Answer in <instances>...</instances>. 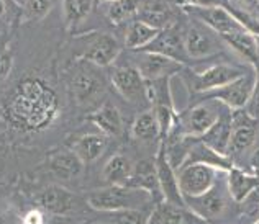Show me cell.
I'll return each instance as SVG.
<instances>
[{
  "mask_svg": "<svg viewBox=\"0 0 259 224\" xmlns=\"http://www.w3.org/2000/svg\"><path fill=\"white\" fill-rule=\"evenodd\" d=\"M136 20L145 22L156 30H166L171 25V7L166 2H140Z\"/></svg>",
  "mask_w": 259,
  "mask_h": 224,
  "instance_id": "cell-21",
  "label": "cell"
},
{
  "mask_svg": "<svg viewBox=\"0 0 259 224\" xmlns=\"http://www.w3.org/2000/svg\"><path fill=\"white\" fill-rule=\"evenodd\" d=\"M4 12H5V2H2V0H0V17L4 15Z\"/></svg>",
  "mask_w": 259,
  "mask_h": 224,
  "instance_id": "cell-36",
  "label": "cell"
},
{
  "mask_svg": "<svg viewBox=\"0 0 259 224\" xmlns=\"http://www.w3.org/2000/svg\"><path fill=\"white\" fill-rule=\"evenodd\" d=\"M112 82L118 93L128 101H141L146 97V80L136 67H120L113 72Z\"/></svg>",
  "mask_w": 259,
  "mask_h": 224,
  "instance_id": "cell-12",
  "label": "cell"
},
{
  "mask_svg": "<svg viewBox=\"0 0 259 224\" xmlns=\"http://www.w3.org/2000/svg\"><path fill=\"white\" fill-rule=\"evenodd\" d=\"M120 54L118 41L110 35H100L94 39L84 52V58L99 67L112 64Z\"/></svg>",
  "mask_w": 259,
  "mask_h": 224,
  "instance_id": "cell-18",
  "label": "cell"
},
{
  "mask_svg": "<svg viewBox=\"0 0 259 224\" xmlns=\"http://www.w3.org/2000/svg\"><path fill=\"white\" fill-rule=\"evenodd\" d=\"M128 187L143 190V192L149 193L151 196L158 195L161 201L164 200L161 193L159 187V179H158V171H156V162L154 160H140L138 164L133 167L132 179H130Z\"/></svg>",
  "mask_w": 259,
  "mask_h": 224,
  "instance_id": "cell-17",
  "label": "cell"
},
{
  "mask_svg": "<svg viewBox=\"0 0 259 224\" xmlns=\"http://www.w3.org/2000/svg\"><path fill=\"white\" fill-rule=\"evenodd\" d=\"M148 224H210L200 216H197L187 206H176L171 203L161 201L154 211L149 214Z\"/></svg>",
  "mask_w": 259,
  "mask_h": 224,
  "instance_id": "cell-15",
  "label": "cell"
},
{
  "mask_svg": "<svg viewBox=\"0 0 259 224\" xmlns=\"http://www.w3.org/2000/svg\"><path fill=\"white\" fill-rule=\"evenodd\" d=\"M149 214H145L143 209L121 211V213H117V216H115V224H148Z\"/></svg>",
  "mask_w": 259,
  "mask_h": 224,
  "instance_id": "cell-32",
  "label": "cell"
},
{
  "mask_svg": "<svg viewBox=\"0 0 259 224\" xmlns=\"http://www.w3.org/2000/svg\"><path fill=\"white\" fill-rule=\"evenodd\" d=\"M154 162H156V171H158L159 187H161V193H162L164 201L171 203V205H176V206H187L186 200H184V195L181 192L176 169L169 164V160L166 157L164 146H161Z\"/></svg>",
  "mask_w": 259,
  "mask_h": 224,
  "instance_id": "cell-9",
  "label": "cell"
},
{
  "mask_svg": "<svg viewBox=\"0 0 259 224\" xmlns=\"http://www.w3.org/2000/svg\"><path fill=\"white\" fill-rule=\"evenodd\" d=\"M259 185V177L256 174H248L241 171V169L233 167L228 172L227 177V188L230 196L235 201H243L246 200V196H249L254 192Z\"/></svg>",
  "mask_w": 259,
  "mask_h": 224,
  "instance_id": "cell-20",
  "label": "cell"
},
{
  "mask_svg": "<svg viewBox=\"0 0 259 224\" xmlns=\"http://www.w3.org/2000/svg\"><path fill=\"white\" fill-rule=\"evenodd\" d=\"M151 198L149 193L132 187H107L89 193L87 203L95 211L121 213L146 208Z\"/></svg>",
  "mask_w": 259,
  "mask_h": 224,
  "instance_id": "cell-2",
  "label": "cell"
},
{
  "mask_svg": "<svg viewBox=\"0 0 259 224\" xmlns=\"http://www.w3.org/2000/svg\"><path fill=\"white\" fill-rule=\"evenodd\" d=\"M257 84V74L256 71H248L241 79L235 80L228 85L222 87V89L210 92L212 100L220 101L223 106L230 108V110H243L249 98L253 97Z\"/></svg>",
  "mask_w": 259,
  "mask_h": 224,
  "instance_id": "cell-5",
  "label": "cell"
},
{
  "mask_svg": "<svg viewBox=\"0 0 259 224\" xmlns=\"http://www.w3.org/2000/svg\"><path fill=\"white\" fill-rule=\"evenodd\" d=\"M107 147V139L100 134H85L79 138L74 144L72 151L77 154V157L85 164V162L97 160L102 154H104Z\"/></svg>",
  "mask_w": 259,
  "mask_h": 224,
  "instance_id": "cell-26",
  "label": "cell"
},
{
  "mask_svg": "<svg viewBox=\"0 0 259 224\" xmlns=\"http://www.w3.org/2000/svg\"><path fill=\"white\" fill-rule=\"evenodd\" d=\"M74 93L80 101L91 100L95 97L100 89H102V80L92 72H79L76 77H74Z\"/></svg>",
  "mask_w": 259,
  "mask_h": 224,
  "instance_id": "cell-28",
  "label": "cell"
},
{
  "mask_svg": "<svg viewBox=\"0 0 259 224\" xmlns=\"http://www.w3.org/2000/svg\"><path fill=\"white\" fill-rule=\"evenodd\" d=\"M182 66L184 64L161 56V54L143 52L140 54L138 67H136V69L140 71V74L145 80H161V79H169L171 76H174L176 72H179L182 69Z\"/></svg>",
  "mask_w": 259,
  "mask_h": 224,
  "instance_id": "cell-13",
  "label": "cell"
},
{
  "mask_svg": "<svg viewBox=\"0 0 259 224\" xmlns=\"http://www.w3.org/2000/svg\"><path fill=\"white\" fill-rule=\"evenodd\" d=\"M186 10L192 12L197 18L202 20L207 25V28H210L217 35H220L223 39L231 35H236V33L246 31L236 22V18L231 15L227 7L194 4V5H187Z\"/></svg>",
  "mask_w": 259,
  "mask_h": 224,
  "instance_id": "cell-3",
  "label": "cell"
},
{
  "mask_svg": "<svg viewBox=\"0 0 259 224\" xmlns=\"http://www.w3.org/2000/svg\"><path fill=\"white\" fill-rule=\"evenodd\" d=\"M140 9V2L135 0H118V2H112L108 7V18L115 25H120L126 22L130 18H136Z\"/></svg>",
  "mask_w": 259,
  "mask_h": 224,
  "instance_id": "cell-30",
  "label": "cell"
},
{
  "mask_svg": "<svg viewBox=\"0 0 259 224\" xmlns=\"http://www.w3.org/2000/svg\"><path fill=\"white\" fill-rule=\"evenodd\" d=\"M132 133H133L135 138L140 139V141H151V139L158 138V136H161L156 113L154 111L140 113L138 117L135 118Z\"/></svg>",
  "mask_w": 259,
  "mask_h": 224,
  "instance_id": "cell-27",
  "label": "cell"
},
{
  "mask_svg": "<svg viewBox=\"0 0 259 224\" xmlns=\"http://www.w3.org/2000/svg\"><path fill=\"white\" fill-rule=\"evenodd\" d=\"M25 224H43V216L38 211H30L25 216Z\"/></svg>",
  "mask_w": 259,
  "mask_h": 224,
  "instance_id": "cell-35",
  "label": "cell"
},
{
  "mask_svg": "<svg viewBox=\"0 0 259 224\" xmlns=\"http://www.w3.org/2000/svg\"><path fill=\"white\" fill-rule=\"evenodd\" d=\"M159 30L153 28L145 22L140 20H133L132 25L128 26L126 36H125V44L132 49H145L148 44H151L159 35Z\"/></svg>",
  "mask_w": 259,
  "mask_h": 224,
  "instance_id": "cell-25",
  "label": "cell"
},
{
  "mask_svg": "<svg viewBox=\"0 0 259 224\" xmlns=\"http://www.w3.org/2000/svg\"><path fill=\"white\" fill-rule=\"evenodd\" d=\"M257 138L256 121L244 113L233 115V133H231V141L228 152H233L235 155H240L246 152L249 147L254 146Z\"/></svg>",
  "mask_w": 259,
  "mask_h": 224,
  "instance_id": "cell-14",
  "label": "cell"
},
{
  "mask_svg": "<svg viewBox=\"0 0 259 224\" xmlns=\"http://www.w3.org/2000/svg\"><path fill=\"white\" fill-rule=\"evenodd\" d=\"M231 133H233V115L230 113V108L225 106L218 121L202 136L200 141L220 155H227L231 141Z\"/></svg>",
  "mask_w": 259,
  "mask_h": 224,
  "instance_id": "cell-16",
  "label": "cell"
},
{
  "mask_svg": "<svg viewBox=\"0 0 259 224\" xmlns=\"http://www.w3.org/2000/svg\"><path fill=\"white\" fill-rule=\"evenodd\" d=\"M84 162L77 157V154L74 151H63L58 152L51 159V171L58 175L59 179L71 180L82 172Z\"/></svg>",
  "mask_w": 259,
  "mask_h": 224,
  "instance_id": "cell-24",
  "label": "cell"
},
{
  "mask_svg": "<svg viewBox=\"0 0 259 224\" xmlns=\"http://www.w3.org/2000/svg\"><path fill=\"white\" fill-rule=\"evenodd\" d=\"M132 174L133 165L130 164L128 157L121 154L112 155L104 167V180L108 183V187H128Z\"/></svg>",
  "mask_w": 259,
  "mask_h": 224,
  "instance_id": "cell-22",
  "label": "cell"
},
{
  "mask_svg": "<svg viewBox=\"0 0 259 224\" xmlns=\"http://www.w3.org/2000/svg\"><path fill=\"white\" fill-rule=\"evenodd\" d=\"M94 123L107 136H118L121 131V117L118 108L112 101H105L97 111L92 115Z\"/></svg>",
  "mask_w": 259,
  "mask_h": 224,
  "instance_id": "cell-23",
  "label": "cell"
},
{
  "mask_svg": "<svg viewBox=\"0 0 259 224\" xmlns=\"http://www.w3.org/2000/svg\"><path fill=\"white\" fill-rule=\"evenodd\" d=\"M20 7H23L25 12L30 17L43 18L48 12L51 10V2H45V0H28V2H20Z\"/></svg>",
  "mask_w": 259,
  "mask_h": 224,
  "instance_id": "cell-33",
  "label": "cell"
},
{
  "mask_svg": "<svg viewBox=\"0 0 259 224\" xmlns=\"http://www.w3.org/2000/svg\"><path fill=\"white\" fill-rule=\"evenodd\" d=\"M222 111H223V108L220 110V106L213 105L212 101L194 106L192 110H189L186 113V117H184L181 121L182 134L190 136V138H195V139L197 138L200 139L202 136L217 123Z\"/></svg>",
  "mask_w": 259,
  "mask_h": 224,
  "instance_id": "cell-6",
  "label": "cell"
},
{
  "mask_svg": "<svg viewBox=\"0 0 259 224\" xmlns=\"http://www.w3.org/2000/svg\"><path fill=\"white\" fill-rule=\"evenodd\" d=\"M184 44H186V52L192 59H203L213 56L222 49L220 41L215 38L213 31L208 28H200V26H190L184 33Z\"/></svg>",
  "mask_w": 259,
  "mask_h": 224,
  "instance_id": "cell-11",
  "label": "cell"
},
{
  "mask_svg": "<svg viewBox=\"0 0 259 224\" xmlns=\"http://www.w3.org/2000/svg\"><path fill=\"white\" fill-rule=\"evenodd\" d=\"M54 111V98L36 80H26L13 101V113L30 126H39Z\"/></svg>",
  "mask_w": 259,
  "mask_h": 224,
  "instance_id": "cell-1",
  "label": "cell"
},
{
  "mask_svg": "<svg viewBox=\"0 0 259 224\" xmlns=\"http://www.w3.org/2000/svg\"><path fill=\"white\" fill-rule=\"evenodd\" d=\"M225 41L233 46L236 51H240L246 58H249L251 63H256L259 59V46L256 43L254 35H251V33H248V31L236 33V35L225 38Z\"/></svg>",
  "mask_w": 259,
  "mask_h": 224,
  "instance_id": "cell-29",
  "label": "cell"
},
{
  "mask_svg": "<svg viewBox=\"0 0 259 224\" xmlns=\"http://www.w3.org/2000/svg\"><path fill=\"white\" fill-rule=\"evenodd\" d=\"M0 224H5V222H4V221H2V219H0Z\"/></svg>",
  "mask_w": 259,
  "mask_h": 224,
  "instance_id": "cell-37",
  "label": "cell"
},
{
  "mask_svg": "<svg viewBox=\"0 0 259 224\" xmlns=\"http://www.w3.org/2000/svg\"><path fill=\"white\" fill-rule=\"evenodd\" d=\"M184 200H186V205L189 209H192L197 216H200L207 222H212L213 219L220 218L228 206L227 195L223 193L222 188H218L217 183L207 193L195 196V198H184Z\"/></svg>",
  "mask_w": 259,
  "mask_h": 224,
  "instance_id": "cell-8",
  "label": "cell"
},
{
  "mask_svg": "<svg viewBox=\"0 0 259 224\" xmlns=\"http://www.w3.org/2000/svg\"><path fill=\"white\" fill-rule=\"evenodd\" d=\"M12 56L9 51L0 49V79H4L12 69Z\"/></svg>",
  "mask_w": 259,
  "mask_h": 224,
  "instance_id": "cell-34",
  "label": "cell"
},
{
  "mask_svg": "<svg viewBox=\"0 0 259 224\" xmlns=\"http://www.w3.org/2000/svg\"><path fill=\"white\" fill-rule=\"evenodd\" d=\"M246 72L248 71H244L241 67H236V66L218 64V66L210 67L207 71H203L194 79V89L197 92H213L231 82H235L238 79H241Z\"/></svg>",
  "mask_w": 259,
  "mask_h": 224,
  "instance_id": "cell-10",
  "label": "cell"
},
{
  "mask_svg": "<svg viewBox=\"0 0 259 224\" xmlns=\"http://www.w3.org/2000/svg\"><path fill=\"white\" fill-rule=\"evenodd\" d=\"M63 9H64L67 25L76 26L89 17V13L94 9V2H89V0H76V2H71L69 0V2H64Z\"/></svg>",
  "mask_w": 259,
  "mask_h": 224,
  "instance_id": "cell-31",
  "label": "cell"
},
{
  "mask_svg": "<svg viewBox=\"0 0 259 224\" xmlns=\"http://www.w3.org/2000/svg\"><path fill=\"white\" fill-rule=\"evenodd\" d=\"M141 51L161 54V56L177 61V63H181V64H184L189 59L186 52V44H184V35L176 25L162 30L158 35V38Z\"/></svg>",
  "mask_w": 259,
  "mask_h": 224,
  "instance_id": "cell-7",
  "label": "cell"
},
{
  "mask_svg": "<svg viewBox=\"0 0 259 224\" xmlns=\"http://www.w3.org/2000/svg\"><path fill=\"white\" fill-rule=\"evenodd\" d=\"M181 192L184 198H195L207 193L215 185V169L205 164H187L177 171Z\"/></svg>",
  "mask_w": 259,
  "mask_h": 224,
  "instance_id": "cell-4",
  "label": "cell"
},
{
  "mask_svg": "<svg viewBox=\"0 0 259 224\" xmlns=\"http://www.w3.org/2000/svg\"><path fill=\"white\" fill-rule=\"evenodd\" d=\"M38 203L53 214H67L76 208V196L66 188L53 185L38 196Z\"/></svg>",
  "mask_w": 259,
  "mask_h": 224,
  "instance_id": "cell-19",
  "label": "cell"
}]
</instances>
